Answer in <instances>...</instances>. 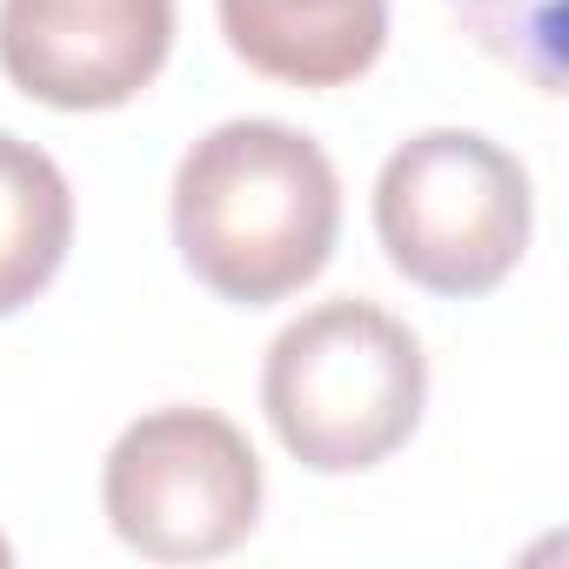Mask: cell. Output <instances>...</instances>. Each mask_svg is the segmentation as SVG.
Returning a JSON list of instances; mask_svg holds the SVG:
<instances>
[{
	"label": "cell",
	"instance_id": "6da1fadb",
	"mask_svg": "<svg viewBox=\"0 0 569 569\" xmlns=\"http://www.w3.org/2000/svg\"><path fill=\"white\" fill-rule=\"evenodd\" d=\"M168 221L201 289L234 309H268L329 268L342 181L322 141L289 121H221L181 154Z\"/></svg>",
	"mask_w": 569,
	"mask_h": 569
},
{
	"label": "cell",
	"instance_id": "7a4b0ae2",
	"mask_svg": "<svg viewBox=\"0 0 569 569\" xmlns=\"http://www.w3.org/2000/svg\"><path fill=\"white\" fill-rule=\"evenodd\" d=\"M429 402L422 342L376 302L336 296L268 342L261 409L302 469L356 476L389 462Z\"/></svg>",
	"mask_w": 569,
	"mask_h": 569
},
{
	"label": "cell",
	"instance_id": "3957f363",
	"mask_svg": "<svg viewBox=\"0 0 569 569\" xmlns=\"http://www.w3.org/2000/svg\"><path fill=\"white\" fill-rule=\"evenodd\" d=\"M536 194L522 161L476 128L409 134L376 174V234L416 289L476 302L516 274Z\"/></svg>",
	"mask_w": 569,
	"mask_h": 569
},
{
	"label": "cell",
	"instance_id": "277c9868",
	"mask_svg": "<svg viewBox=\"0 0 569 569\" xmlns=\"http://www.w3.org/2000/svg\"><path fill=\"white\" fill-rule=\"evenodd\" d=\"M101 509L148 562H214L261 522V462L214 409H148L108 449Z\"/></svg>",
	"mask_w": 569,
	"mask_h": 569
},
{
	"label": "cell",
	"instance_id": "5b68a950",
	"mask_svg": "<svg viewBox=\"0 0 569 569\" xmlns=\"http://www.w3.org/2000/svg\"><path fill=\"white\" fill-rule=\"evenodd\" d=\"M174 0H0V74L61 114H108L154 88Z\"/></svg>",
	"mask_w": 569,
	"mask_h": 569
},
{
	"label": "cell",
	"instance_id": "8992f818",
	"mask_svg": "<svg viewBox=\"0 0 569 569\" xmlns=\"http://www.w3.org/2000/svg\"><path fill=\"white\" fill-rule=\"evenodd\" d=\"M241 68L281 88H349L382 61L389 0H214Z\"/></svg>",
	"mask_w": 569,
	"mask_h": 569
},
{
	"label": "cell",
	"instance_id": "52a82bcc",
	"mask_svg": "<svg viewBox=\"0 0 569 569\" xmlns=\"http://www.w3.org/2000/svg\"><path fill=\"white\" fill-rule=\"evenodd\" d=\"M476 48L529 74L542 94H562V0H449Z\"/></svg>",
	"mask_w": 569,
	"mask_h": 569
},
{
	"label": "cell",
	"instance_id": "ba28073f",
	"mask_svg": "<svg viewBox=\"0 0 569 569\" xmlns=\"http://www.w3.org/2000/svg\"><path fill=\"white\" fill-rule=\"evenodd\" d=\"M8 562H14V549H8V536H0V569H8Z\"/></svg>",
	"mask_w": 569,
	"mask_h": 569
}]
</instances>
